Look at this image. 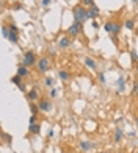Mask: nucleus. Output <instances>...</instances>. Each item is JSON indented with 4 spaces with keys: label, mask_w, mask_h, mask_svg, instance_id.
Instances as JSON below:
<instances>
[{
    "label": "nucleus",
    "mask_w": 138,
    "mask_h": 153,
    "mask_svg": "<svg viewBox=\"0 0 138 153\" xmlns=\"http://www.w3.org/2000/svg\"><path fill=\"white\" fill-rule=\"evenodd\" d=\"M94 147H96V144L89 142V141H80V149H82V152H89V150L94 149Z\"/></svg>",
    "instance_id": "obj_14"
},
{
    "label": "nucleus",
    "mask_w": 138,
    "mask_h": 153,
    "mask_svg": "<svg viewBox=\"0 0 138 153\" xmlns=\"http://www.w3.org/2000/svg\"><path fill=\"white\" fill-rule=\"evenodd\" d=\"M57 95H58V91H57L55 88H52V89H50V99H55Z\"/></svg>",
    "instance_id": "obj_29"
},
{
    "label": "nucleus",
    "mask_w": 138,
    "mask_h": 153,
    "mask_svg": "<svg viewBox=\"0 0 138 153\" xmlns=\"http://www.w3.org/2000/svg\"><path fill=\"white\" fill-rule=\"evenodd\" d=\"M2 137H3V142L5 144H10L11 145V141H13V136H10L6 131H2Z\"/></svg>",
    "instance_id": "obj_20"
},
{
    "label": "nucleus",
    "mask_w": 138,
    "mask_h": 153,
    "mask_svg": "<svg viewBox=\"0 0 138 153\" xmlns=\"http://www.w3.org/2000/svg\"><path fill=\"white\" fill-rule=\"evenodd\" d=\"M121 28H122V24L121 22H115L113 24V30H112V36H118Z\"/></svg>",
    "instance_id": "obj_16"
},
{
    "label": "nucleus",
    "mask_w": 138,
    "mask_h": 153,
    "mask_svg": "<svg viewBox=\"0 0 138 153\" xmlns=\"http://www.w3.org/2000/svg\"><path fill=\"white\" fill-rule=\"evenodd\" d=\"M58 78L61 81H69L71 80V74H69L68 71H58Z\"/></svg>",
    "instance_id": "obj_15"
},
{
    "label": "nucleus",
    "mask_w": 138,
    "mask_h": 153,
    "mask_svg": "<svg viewBox=\"0 0 138 153\" xmlns=\"http://www.w3.org/2000/svg\"><path fill=\"white\" fill-rule=\"evenodd\" d=\"M93 28H94V30L99 28V25H98V22H96V20H93Z\"/></svg>",
    "instance_id": "obj_33"
},
{
    "label": "nucleus",
    "mask_w": 138,
    "mask_h": 153,
    "mask_svg": "<svg viewBox=\"0 0 138 153\" xmlns=\"http://www.w3.org/2000/svg\"><path fill=\"white\" fill-rule=\"evenodd\" d=\"M30 111H32V114H36L38 116V113H39V106L36 105V103H30Z\"/></svg>",
    "instance_id": "obj_22"
},
{
    "label": "nucleus",
    "mask_w": 138,
    "mask_h": 153,
    "mask_svg": "<svg viewBox=\"0 0 138 153\" xmlns=\"http://www.w3.org/2000/svg\"><path fill=\"white\" fill-rule=\"evenodd\" d=\"M69 153H77V152H69Z\"/></svg>",
    "instance_id": "obj_39"
},
{
    "label": "nucleus",
    "mask_w": 138,
    "mask_h": 153,
    "mask_svg": "<svg viewBox=\"0 0 138 153\" xmlns=\"http://www.w3.org/2000/svg\"><path fill=\"white\" fill-rule=\"evenodd\" d=\"M132 3L134 5H138V0H132Z\"/></svg>",
    "instance_id": "obj_37"
},
{
    "label": "nucleus",
    "mask_w": 138,
    "mask_h": 153,
    "mask_svg": "<svg viewBox=\"0 0 138 153\" xmlns=\"http://www.w3.org/2000/svg\"><path fill=\"white\" fill-rule=\"evenodd\" d=\"M82 5H83L85 8H91V6L96 5V3H94V0H82Z\"/></svg>",
    "instance_id": "obj_25"
},
{
    "label": "nucleus",
    "mask_w": 138,
    "mask_h": 153,
    "mask_svg": "<svg viewBox=\"0 0 138 153\" xmlns=\"http://www.w3.org/2000/svg\"><path fill=\"white\" fill-rule=\"evenodd\" d=\"M124 27H126L127 30L132 31L135 28V19H126V20H124Z\"/></svg>",
    "instance_id": "obj_18"
},
{
    "label": "nucleus",
    "mask_w": 138,
    "mask_h": 153,
    "mask_svg": "<svg viewBox=\"0 0 138 153\" xmlns=\"http://www.w3.org/2000/svg\"><path fill=\"white\" fill-rule=\"evenodd\" d=\"M50 2H52V0H41V5H43L44 8H47V6L50 5Z\"/></svg>",
    "instance_id": "obj_32"
},
{
    "label": "nucleus",
    "mask_w": 138,
    "mask_h": 153,
    "mask_svg": "<svg viewBox=\"0 0 138 153\" xmlns=\"http://www.w3.org/2000/svg\"><path fill=\"white\" fill-rule=\"evenodd\" d=\"M36 120H38V116H36V114H32L28 122H30V123H36Z\"/></svg>",
    "instance_id": "obj_30"
},
{
    "label": "nucleus",
    "mask_w": 138,
    "mask_h": 153,
    "mask_svg": "<svg viewBox=\"0 0 138 153\" xmlns=\"http://www.w3.org/2000/svg\"><path fill=\"white\" fill-rule=\"evenodd\" d=\"M38 64V61H36V56H34V53L32 52V50H28V52H25L24 53V56H22V66H25V67H33V66H36Z\"/></svg>",
    "instance_id": "obj_2"
},
{
    "label": "nucleus",
    "mask_w": 138,
    "mask_h": 153,
    "mask_svg": "<svg viewBox=\"0 0 138 153\" xmlns=\"http://www.w3.org/2000/svg\"><path fill=\"white\" fill-rule=\"evenodd\" d=\"M132 94L134 95H138V80H135L134 85H132Z\"/></svg>",
    "instance_id": "obj_26"
},
{
    "label": "nucleus",
    "mask_w": 138,
    "mask_h": 153,
    "mask_svg": "<svg viewBox=\"0 0 138 153\" xmlns=\"http://www.w3.org/2000/svg\"><path fill=\"white\" fill-rule=\"evenodd\" d=\"M22 76H19V75H16V76H13V78H11V83H13V85H16V86H20V85H22Z\"/></svg>",
    "instance_id": "obj_21"
},
{
    "label": "nucleus",
    "mask_w": 138,
    "mask_h": 153,
    "mask_svg": "<svg viewBox=\"0 0 138 153\" xmlns=\"http://www.w3.org/2000/svg\"><path fill=\"white\" fill-rule=\"evenodd\" d=\"M8 27H10V30H11V31H16V33H19V28H17V25H14V24H10Z\"/></svg>",
    "instance_id": "obj_31"
},
{
    "label": "nucleus",
    "mask_w": 138,
    "mask_h": 153,
    "mask_svg": "<svg viewBox=\"0 0 138 153\" xmlns=\"http://www.w3.org/2000/svg\"><path fill=\"white\" fill-rule=\"evenodd\" d=\"M135 134H136V133H135V131H130V133H129L127 136H129V137H135Z\"/></svg>",
    "instance_id": "obj_35"
},
{
    "label": "nucleus",
    "mask_w": 138,
    "mask_h": 153,
    "mask_svg": "<svg viewBox=\"0 0 138 153\" xmlns=\"http://www.w3.org/2000/svg\"><path fill=\"white\" fill-rule=\"evenodd\" d=\"M16 75L22 76V78H27V76H30V69L20 64V66L17 67V71H16Z\"/></svg>",
    "instance_id": "obj_12"
},
{
    "label": "nucleus",
    "mask_w": 138,
    "mask_h": 153,
    "mask_svg": "<svg viewBox=\"0 0 138 153\" xmlns=\"http://www.w3.org/2000/svg\"><path fill=\"white\" fill-rule=\"evenodd\" d=\"M83 62H85V66L89 69V71H98V62H96V59L86 56V58L83 59Z\"/></svg>",
    "instance_id": "obj_11"
},
{
    "label": "nucleus",
    "mask_w": 138,
    "mask_h": 153,
    "mask_svg": "<svg viewBox=\"0 0 138 153\" xmlns=\"http://www.w3.org/2000/svg\"><path fill=\"white\" fill-rule=\"evenodd\" d=\"M122 139H124V130H122L121 127H116V130H115V136H113V141H115L116 144H119Z\"/></svg>",
    "instance_id": "obj_13"
},
{
    "label": "nucleus",
    "mask_w": 138,
    "mask_h": 153,
    "mask_svg": "<svg viewBox=\"0 0 138 153\" xmlns=\"http://www.w3.org/2000/svg\"><path fill=\"white\" fill-rule=\"evenodd\" d=\"M2 36L8 39V36H10V27L8 25H3L2 27Z\"/></svg>",
    "instance_id": "obj_23"
},
{
    "label": "nucleus",
    "mask_w": 138,
    "mask_h": 153,
    "mask_svg": "<svg viewBox=\"0 0 138 153\" xmlns=\"http://www.w3.org/2000/svg\"><path fill=\"white\" fill-rule=\"evenodd\" d=\"M129 53H130V59H132L134 66H136V62H138V53H136V50H135V48H132Z\"/></svg>",
    "instance_id": "obj_19"
},
{
    "label": "nucleus",
    "mask_w": 138,
    "mask_h": 153,
    "mask_svg": "<svg viewBox=\"0 0 138 153\" xmlns=\"http://www.w3.org/2000/svg\"><path fill=\"white\" fill-rule=\"evenodd\" d=\"M71 36H61L58 39V47L60 48H69L71 47V39H69Z\"/></svg>",
    "instance_id": "obj_10"
},
{
    "label": "nucleus",
    "mask_w": 138,
    "mask_h": 153,
    "mask_svg": "<svg viewBox=\"0 0 138 153\" xmlns=\"http://www.w3.org/2000/svg\"><path fill=\"white\" fill-rule=\"evenodd\" d=\"M44 83H46L47 88H50V86L53 85V78H50V76H46V78H44Z\"/></svg>",
    "instance_id": "obj_27"
},
{
    "label": "nucleus",
    "mask_w": 138,
    "mask_h": 153,
    "mask_svg": "<svg viewBox=\"0 0 138 153\" xmlns=\"http://www.w3.org/2000/svg\"><path fill=\"white\" fill-rule=\"evenodd\" d=\"M38 106H39V109L43 111V113H49V111L53 108L52 102L47 99V97H41V99L38 100Z\"/></svg>",
    "instance_id": "obj_5"
},
{
    "label": "nucleus",
    "mask_w": 138,
    "mask_h": 153,
    "mask_svg": "<svg viewBox=\"0 0 138 153\" xmlns=\"http://www.w3.org/2000/svg\"><path fill=\"white\" fill-rule=\"evenodd\" d=\"M83 31V24H79V22H74L71 27L68 28V36H71V38H75V36H79V34Z\"/></svg>",
    "instance_id": "obj_4"
},
{
    "label": "nucleus",
    "mask_w": 138,
    "mask_h": 153,
    "mask_svg": "<svg viewBox=\"0 0 138 153\" xmlns=\"http://www.w3.org/2000/svg\"><path fill=\"white\" fill-rule=\"evenodd\" d=\"M41 133V123L36 122V123H30L28 125V134L32 136H38Z\"/></svg>",
    "instance_id": "obj_9"
},
{
    "label": "nucleus",
    "mask_w": 138,
    "mask_h": 153,
    "mask_svg": "<svg viewBox=\"0 0 138 153\" xmlns=\"http://www.w3.org/2000/svg\"><path fill=\"white\" fill-rule=\"evenodd\" d=\"M99 14H100V10H99L98 5H93L91 8H88V19L96 20V19L99 17Z\"/></svg>",
    "instance_id": "obj_7"
},
{
    "label": "nucleus",
    "mask_w": 138,
    "mask_h": 153,
    "mask_svg": "<svg viewBox=\"0 0 138 153\" xmlns=\"http://www.w3.org/2000/svg\"><path fill=\"white\" fill-rule=\"evenodd\" d=\"M99 81L102 83V85H105V83H107V80H105V74H104V72H99Z\"/></svg>",
    "instance_id": "obj_28"
},
{
    "label": "nucleus",
    "mask_w": 138,
    "mask_h": 153,
    "mask_svg": "<svg viewBox=\"0 0 138 153\" xmlns=\"http://www.w3.org/2000/svg\"><path fill=\"white\" fill-rule=\"evenodd\" d=\"M72 16H74V22L79 24H85L88 20V10L85 8L83 5H75L72 8Z\"/></svg>",
    "instance_id": "obj_1"
},
{
    "label": "nucleus",
    "mask_w": 138,
    "mask_h": 153,
    "mask_svg": "<svg viewBox=\"0 0 138 153\" xmlns=\"http://www.w3.org/2000/svg\"><path fill=\"white\" fill-rule=\"evenodd\" d=\"M36 69H38L39 74L49 72V69H50V58H47V56L39 58V59H38V64H36Z\"/></svg>",
    "instance_id": "obj_3"
},
{
    "label": "nucleus",
    "mask_w": 138,
    "mask_h": 153,
    "mask_svg": "<svg viewBox=\"0 0 138 153\" xmlns=\"http://www.w3.org/2000/svg\"><path fill=\"white\" fill-rule=\"evenodd\" d=\"M113 24H115V22H110V20H108V22H105V25H104L105 31L110 33V34H112V30H113Z\"/></svg>",
    "instance_id": "obj_24"
},
{
    "label": "nucleus",
    "mask_w": 138,
    "mask_h": 153,
    "mask_svg": "<svg viewBox=\"0 0 138 153\" xmlns=\"http://www.w3.org/2000/svg\"><path fill=\"white\" fill-rule=\"evenodd\" d=\"M135 122H136V125H138V116H135Z\"/></svg>",
    "instance_id": "obj_38"
},
{
    "label": "nucleus",
    "mask_w": 138,
    "mask_h": 153,
    "mask_svg": "<svg viewBox=\"0 0 138 153\" xmlns=\"http://www.w3.org/2000/svg\"><path fill=\"white\" fill-rule=\"evenodd\" d=\"M20 8H22V6H20V3H16V5H14V10H20Z\"/></svg>",
    "instance_id": "obj_36"
},
{
    "label": "nucleus",
    "mask_w": 138,
    "mask_h": 153,
    "mask_svg": "<svg viewBox=\"0 0 138 153\" xmlns=\"http://www.w3.org/2000/svg\"><path fill=\"white\" fill-rule=\"evenodd\" d=\"M47 137H53V130H49V133H47Z\"/></svg>",
    "instance_id": "obj_34"
},
{
    "label": "nucleus",
    "mask_w": 138,
    "mask_h": 153,
    "mask_svg": "<svg viewBox=\"0 0 138 153\" xmlns=\"http://www.w3.org/2000/svg\"><path fill=\"white\" fill-rule=\"evenodd\" d=\"M8 41H10L11 44H17V41H19V33H16V31H11V30H10Z\"/></svg>",
    "instance_id": "obj_17"
},
{
    "label": "nucleus",
    "mask_w": 138,
    "mask_h": 153,
    "mask_svg": "<svg viewBox=\"0 0 138 153\" xmlns=\"http://www.w3.org/2000/svg\"><path fill=\"white\" fill-rule=\"evenodd\" d=\"M124 91H126V78H124V76H119V78L116 80V92L124 94Z\"/></svg>",
    "instance_id": "obj_8"
},
{
    "label": "nucleus",
    "mask_w": 138,
    "mask_h": 153,
    "mask_svg": "<svg viewBox=\"0 0 138 153\" xmlns=\"http://www.w3.org/2000/svg\"><path fill=\"white\" fill-rule=\"evenodd\" d=\"M39 99H41V95H39V89L36 86L27 91V100H28V102L33 103V102H38Z\"/></svg>",
    "instance_id": "obj_6"
}]
</instances>
